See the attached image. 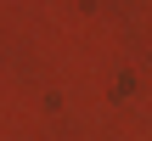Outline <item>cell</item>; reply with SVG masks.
Listing matches in <instances>:
<instances>
[]
</instances>
